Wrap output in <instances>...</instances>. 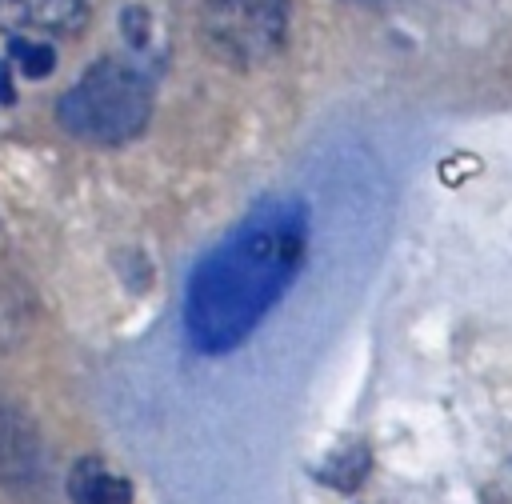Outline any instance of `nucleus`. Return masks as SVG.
<instances>
[{
	"label": "nucleus",
	"instance_id": "nucleus-1",
	"mask_svg": "<svg viewBox=\"0 0 512 504\" xmlns=\"http://www.w3.org/2000/svg\"><path fill=\"white\" fill-rule=\"evenodd\" d=\"M308 252V208L292 196L256 204L188 276L184 332L204 356L232 352L292 288Z\"/></svg>",
	"mask_w": 512,
	"mask_h": 504
},
{
	"label": "nucleus",
	"instance_id": "nucleus-2",
	"mask_svg": "<svg viewBox=\"0 0 512 504\" xmlns=\"http://www.w3.org/2000/svg\"><path fill=\"white\" fill-rule=\"evenodd\" d=\"M56 116L84 144H128L152 116V84L136 64L104 56L60 96Z\"/></svg>",
	"mask_w": 512,
	"mask_h": 504
},
{
	"label": "nucleus",
	"instance_id": "nucleus-3",
	"mask_svg": "<svg viewBox=\"0 0 512 504\" xmlns=\"http://www.w3.org/2000/svg\"><path fill=\"white\" fill-rule=\"evenodd\" d=\"M200 28H204V44L220 60L252 68L284 48L288 0H208Z\"/></svg>",
	"mask_w": 512,
	"mask_h": 504
},
{
	"label": "nucleus",
	"instance_id": "nucleus-4",
	"mask_svg": "<svg viewBox=\"0 0 512 504\" xmlns=\"http://www.w3.org/2000/svg\"><path fill=\"white\" fill-rule=\"evenodd\" d=\"M92 0H0V32L72 36L84 28Z\"/></svg>",
	"mask_w": 512,
	"mask_h": 504
},
{
	"label": "nucleus",
	"instance_id": "nucleus-5",
	"mask_svg": "<svg viewBox=\"0 0 512 504\" xmlns=\"http://www.w3.org/2000/svg\"><path fill=\"white\" fill-rule=\"evenodd\" d=\"M68 496L72 504H132V484L104 460H80L68 472Z\"/></svg>",
	"mask_w": 512,
	"mask_h": 504
},
{
	"label": "nucleus",
	"instance_id": "nucleus-6",
	"mask_svg": "<svg viewBox=\"0 0 512 504\" xmlns=\"http://www.w3.org/2000/svg\"><path fill=\"white\" fill-rule=\"evenodd\" d=\"M12 60H16V64L24 68V76H32V80L48 76L52 64H56L52 48L40 44V40H32V36H12Z\"/></svg>",
	"mask_w": 512,
	"mask_h": 504
},
{
	"label": "nucleus",
	"instance_id": "nucleus-7",
	"mask_svg": "<svg viewBox=\"0 0 512 504\" xmlns=\"http://www.w3.org/2000/svg\"><path fill=\"white\" fill-rule=\"evenodd\" d=\"M0 104H12V80H8V64H0Z\"/></svg>",
	"mask_w": 512,
	"mask_h": 504
}]
</instances>
